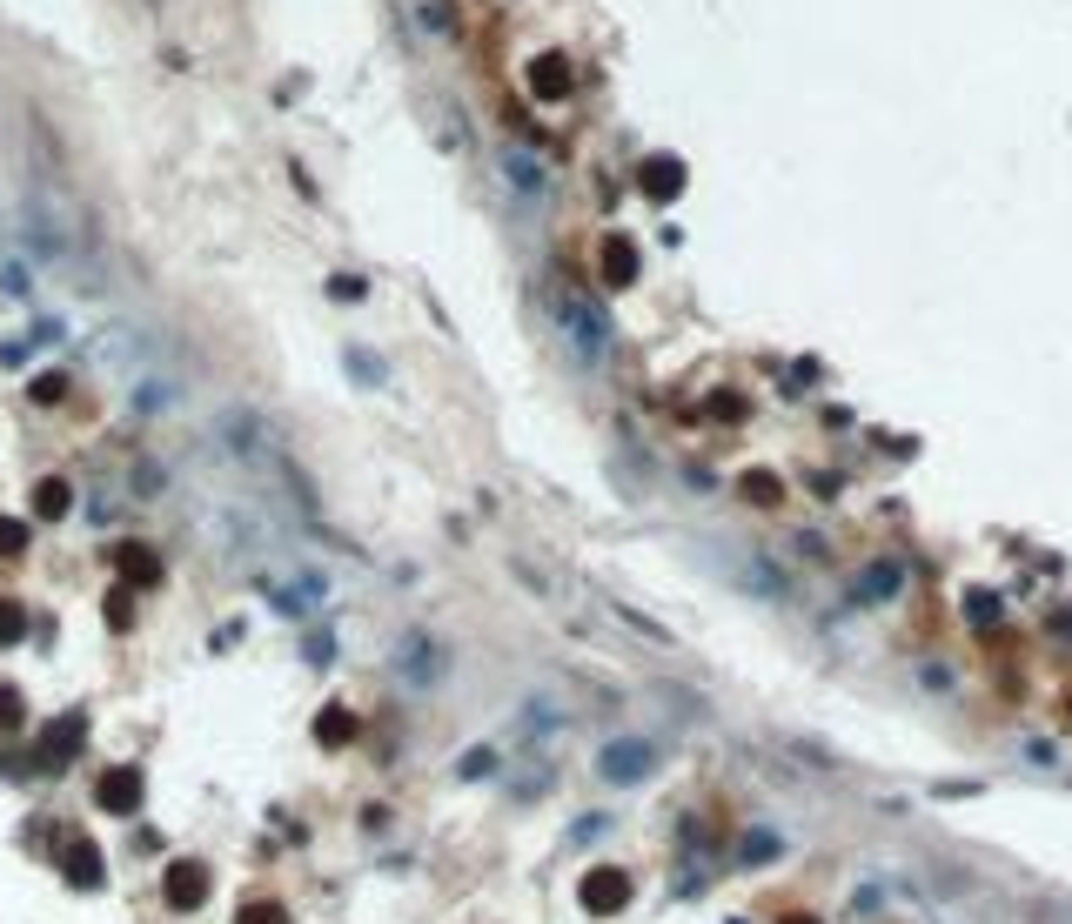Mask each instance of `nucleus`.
Returning a JSON list of instances; mask_svg holds the SVG:
<instances>
[{
	"label": "nucleus",
	"instance_id": "nucleus-11",
	"mask_svg": "<svg viewBox=\"0 0 1072 924\" xmlns=\"http://www.w3.org/2000/svg\"><path fill=\"white\" fill-rule=\"evenodd\" d=\"M134 797H141L134 777H108V784H101V804H134Z\"/></svg>",
	"mask_w": 1072,
	"mask_h": 924
},
{
	"label": "nucleus",
	"instance_id": "nucleus-2",
	"mask_svg": "<svg viewBox=\"0 0 1072 924\" xmlns=\"http://www.w3.org/2000/svg\"><path fill=\"white\" fill-rule=\"evenodd\" d=\"M650 764H657V744H644V737H617V744H603L597 770L610 777V784H644Z\"/></svg>",
	"mask_w": 1072,
	"mask_h": 924
},
{
	"label": "nucleus",
	"instance_id": "nucleus-14",
	"mask_svg": "<svg viewBox=\"0 0 1072 924\" xmlns=\"http://www.w3.org/2000/svg\"><path fill=\"white\" fill-rule=\"evenodd\" d=\"M536 94H563V67H557V61L536 67Z\"/></svg>",
	"mask_w": 1072,
	"mask_h": 924
},
{
	"label": "nucleus",
	"instance_id": "nucleus-17",
	"mask_svg": "<svg viewBox=\"0 0 1072 924\" xmlns=\"http://www.w3.org/2000/svg\"><path fill=\"white\" fill-rule=\"evenodd\" d=\"M275 918H282V911H268V904H262V911H248V924H275Z\"/></svg>",
	"mask_w": 1072,
	"mask_h": 924
},
{
	"label": "nucleus",
	"instance_id": "nucleus-9",
	"mask_svg": "<svg viewBox=\"0 0 1072 924\" xmlns=\"http://www.w3.org/2000/svg\"><path fill=\"white\" fill-rule=\"evenodd\" d=\"M168 898H175V904H201V871H195V864L168 871Z\"/></svg>",
	"mask_w": 1072,
	"mask_h": 924
},
{
	"label": "nucleus",
	"instance_id": "nucleus-6",
	"mask_svg": "<svg viewBox=\"0 0 1072 924\" xmlns=\"http://www.w3.org/2000/svg\"><path fill=\"white\" fill-rule=\"evenodd\" d=\"M644 188L650 195H677V188H684V161H670V154L644 161Z\"/></svg>",
	"mask_w": 1072,
	"mask_h": 924
},
{
	"label": "nucleus",
	"instance_id": "nucleus-5",
	"mask_svg": "<svg viewBox=\"0 0 1072 924\" xmlns=\"http://www.w3.org/2000/svg\"><path fill=\"white\" fill-rule=\"evenodd\" d=\"M503 175H510V188H516V195H530V201L543 195V168H536L530 154H516V148H510V154H503Z\"/></svg>",
	"mask_w": 1072,
	"mask_h": 924
},
{
	"label": "nucleus",
	"instance_id": "nucleus-10",
	"mask_svg": "<svg viewBox=\"0 0 1072 924\" xmlns=\"http://www.w3.org/2000/svg\"><path fill=\"white\" fill-rule=\"evenodd\" d=\"M744 496H758V503L771 509V503L784 496V483H778V476H744Z\"/></svg>",
	"mask_w": 1072,
	"mask_h": 924
},
{
	"label": "nucleus",
	"instance_id": "nucleus-1",
	"mask_svg": "<svg viewBox=\"0 0 1072 924\" xmlns=\"http://www.w3.org/2000/svg\"><path fill=\"white\" fill-rule=\"evenodd\" d=\"M550 308H557V329H563V342H570L577 362H603L610 355V322H603V308L583 288H557Z\"/></svg>",
	"mask_w": 1072,
	"mask_h": 924
},
{
	"label": "nucleus",
	"instance_id": "nucleus-18",
	"mask_svg": "<svg viewBox=\"0 0 1072 924\" xmlns=\"http://www.w3.org/2000/svg\"><path fill=\"white\" fill-rule=\"evenodd\" d=\"M784 924H818V918H804V911H798V918H784Z\"/></svg>",
	"mask_w": 1072,
	"mask_h": 924
},
{
	"label": "nucleus",
	"instance_id": "nucleus-4",
	"mask_svg": "<svg viewBox=\"0 0 1072 924\" xmlns=\"http://www.w3.org/2000/svg\"><path fill=\"white\" fill-rule=\"evenodd\" d=\"M630 904V878L624 871H617V864H603V871H590V878H583V911H624Z\"/></svg>",
	"mask_w": 1072,
	"mask_h": 924
},
{
	"label": "nucleus",
	"instance_id": "nucleus-8",
	"mask_svg": "<svg viewBox=\"0 0 1072 924\" xmlns=\"http://www.w3.org/2000/svg\"><path fill=\"white\" fill-rule=\"evenodd\" d=\"M603 275H610V282H630V275H637V248L610 242V248H603Z\"/></svg>",
	"mask_w": 1072,
	"mask_h": 924
},
{
	"label": "nucleus",
	"instance_id": "nucleus-13",
	"mask_svg": "<svg viewBox=\"0 0 1072 924\" xmlns=\"http://www.w3.org/2000/svg\"><path fill=\"white\" fill-rule=\"evenodd\" d=\"M67 509V483H41V516H61Z\"/></svg>",
	"mask_w": 1072,
	"mask_h": 924
},
{
	"label": "nucleus",
	"instance_id": "nucleus-7",
	"mask_svg": "<svg viewBox=\"0 0 1072 924\" xmlns=\"http://www.w3.org/2000/svg\"><path fill=\"white\" fill-rule=\"evenodd\" d=\"M898 583H905V570L885 556V563H871V570L858 576V596H898Z\"/></svg>",
	"mask_w": 1072,
	"mask_h": 924
},
{
	"label": "nucleus",
	"instance_id": "nucleus-12",
	"mask_svg": "<svg viewBox=\"0 0 1072 924\" xmlns=\"http://www.w3.org/2000/svg\"><path fill=\"white\" fill-rule=\"evenodd\" d=\"M349 710H322V737H329V744H342V737H349Z\"/></svg>",
	"mask_w": 1072,
	"mask_h": 924
},
{
	"label": "nucleus",
	"instance_id": "nucleus-15",
	"mask_svg": "<svg viewBox=\"0 0 1072 924\" xmlns=\"http://www.w3.org/2000/svg\"><path fill=\"white\" fill-rule=\"evenodd\" d=\"M771 851H778V837H764V831L744 837V858H771Z\"/></svg>",
	"mask_w": 1072,
	"mask_h": 924
},
{
	"label": "nucleus",
	"instance_id": "nucleus-16",
	"mask_svg": "<svg viewBox=\"0 0 1072 924\" xmlns=\"http://www.w3.org/2000/svg\"><path fill=\"white\" fill-rule=\"evenodd\" d=\"M34 402H61V375H41L34 382Z\"/></svg>",
	"mask_w": 1072,
	"mask_h": 924
},
{
	"label": "nucleus",
	"instance_id": "nucleus-3",
	"mask_svg": "<svg viewBox=\"0 0 1072 924\" xmlns=\"http://www.w3.org/2000/svg\"><path fill=\"white\" fill-rule=\"evenodd\" d=\"M396 677L416 683V690H423V683H436V677H443V650H436L423 630H409V637L396 643Z\"/></svg>",
	"mask_w": 1072,
	"mask_h": 924
}]
</instances>
